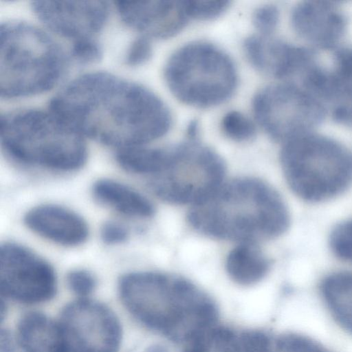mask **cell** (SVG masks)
I'll return each instance as SVG.
<instances>
[{"label": "cell", "instance_id": "6da1fadb", "mask_svg": "<svg viewBox=\"0 0 352 352\" xmlns=\"http://www.w3.org/2000/svg\"><path fill=\"white\" fill-rule=\"evenodd\" d=\"M49 109L84 138L118 150L146 145L166 134L172 124L169 109L155 94L105 72L76 78Z\"/></svg>", "mask_w": 352, "mask_h": 352}, {"label": "cell", "instance_id": "7a4b0ae2", "mask_svg": "<svg viewBox=\"0 0 352 352\" xmlns=\"http://www.w3.org/2000/svg\"><path fill=\"white\" fill-rule=\"evenodd\" d=\"M122 301L141 323L172 342L188 343L215 326L216 303L190 280L158 272L123 275Z\"/></svg>", "mask_w": 352, "mask_h": 352}, {"label": "cell", "instance_id": "3957f363", "mask_svg": "<svg viewBox=\"0 0 352 352\" xmlns=\"http://www.w3.org/2000/svg\"><path fill=\"white\" fill-rule=\"evenodd\" d=\"M187 219L207 236L241 243L276 238L289 225V211L278 192L263 180L246 177L223 182L192 206Z\"/></svg>", "mask_w": 352, "mask_h": 352}, {"label": "cell", "instance_id": "277c9868", "mask_svg": "<svg viewBox=\"0 0 352 352\" xmlns=\"http://www.w3.org/2000/svg\"><path fill=\"white\" fill-rule=\"evenodd\" d=\"M1 146L19 165L72 172L87 161L84 137L50 109H27L1 118Z\"/></svg>", "mask_w": 352, "mask_h": 352}, {"label": "cell", "instance_id": "5b68a950", "mask_svg": "<svg viewBox=\"0 0 352 352\" xmlns=\"http://www.w3.org/2000/svg\"><path fill=\"white\" fill-rule=\"evenodd\" d=\"M0 93L16 98L45 92L56 85L65 56L45 32L28 23L10 21L0 28Z\"/></svg>", "mask_w": 352, "mask_h": 352}, {"label": "cell", "instance_id": "8992f818", "mask_svg": "<svg viewBox=\"0 0 352 352\" xmlns=\"http://www.w3.org/2000/svg\"><path fill=\"white\" fill-rule=\"evenodd\" d=\"M280 164L292 190L311 202L330 199L352 184V151L312 133L283 143Z\"/></svg>", "mask_w": 352, "mask_h": 352}, {"label": "cell", "instance_id": "52a82bcc", "mask_svg": "<svg viewBox=\"0 0 352 352\" xmlns=\"http://www.w3.org/2000/svg\"><path fill=\"white\" fill-rule=\"evenodd\" d=\"M164 77L175 97L198 108L223 103L232 95L237 84L236 70L230 56L203 41L177 50L167 61Z\"/></svg>", "mask_w": 352, "mask_h": 352}, {"label": "cell", "instance_id": "ba28073f", "mask_svg": "<svg viewBox=\"0 0 352 352\" xmlns=\"http://www.w3.org/2000/svg\"><path fill=\"white\" fill-rule=\"evenodd\" d=\"M170 149L165 168L148 182L161 200L194 206L209 198L223 183L225 163L212 148L189 140Z\"/></svg>", "mask_w": 352, "mask_h": 352}, {"label": "cell", "instance_id": "9c48e42d", "mask_svg": "<svg viewBox=\"0 0 352 352\" xmlns=\"http://www.w3.org/2000/svg\"><path fill=\"white\" fill-rule=\"evenodd\" d=\"M252 104L258 123L268 135L283 143L311 133L327 109L307 89L287 82L261 89Z\"/></svg>", "mask_w": 352, "mask_h": 352}, {"label": "cell", "instance_id": "30bf717a", "mask_svg": "<svg viewBox=\"0 0 352 352\" xmlns=\"http://www.w3.org/2000/svg\"><path fill=\"white\" fill-rule=\"evenodd\" d=\"M67 352H118L120 323L114 313L98 302L80 298L69 304L58 322Z\"/></svg>", "mask_w": 352, "mask_h": 352}, {"label": "cell", "instance_id": "8fae6325", "mask_svg": "<svg viewBox=\"0 0 352 352\" xmlns=\"http://www.w3.org/2000/svg\"><path fill=\"white\" fill-rule=\"evenodd\" d=\"M0 288L14 300L43 302L54 297L56 277L52 266L28 248L6 242L0 248Z\"/></svg>", "mask_w": 352, "mask_h": 352}, {"label": "cell", "instance_id": "7c38bea8", "mask_svg": "<svg viewBox=\"0 0 352 352\" xmlns=\"http://www.w3.org/2000/svg\"><path fill=\"white\" fill-rule=\"evenodd\" d=\"M32 7L47 28L73 41L93 38L109 13L107 3L102 1H35Z\"/></svg>", "mask_w": 352, "mask_h": 352}, {"label": "cell", "instance_id": "4fadbf2b", "mask_svg": "<svg viewBox=\"0 0 352 352\" xmlns=\"http://www.w3.org/2000/svg\"><path fill=\"white\" fill-rule=\"evenodd\" d=\"M243 50L256 69L283 82L300 83L316 64L308 50L268 36H250L243 43Z\"/></svg>", "mask_w": 352, "mask_h": 352}, {"label": "cell", "instance_id": "5bb4252c", "mask_svg": "<svg viewBox=\"0 0 352 352\" xmlns=\"http://www.w3.org/2000/svg\"><path fill=\"white\" fill-rule=\"evenodd\" d=\"M115 4L122 21L146 37H172L190 20L185 1H118Z\"/></svg>", "mask_w": 352, "mask_h": 352}, {"label": "cell", "instance_id": "9a60e30c", "mask_svg": "<svg viewBox=\"0 0 352 352\" xmlns=\"http://www.w3.org/2000/svg\"><path fill=\"white\" fill-rule=\"evenodd\" d=\"M23 220L32 232L60 245H79L89 236L85 220L76 212L58 205L35 206L27 212Z\"/></svg>", "mask_w": 352, "mask_h": 352}, {"label": "cell", "instance_id": "2e32d148", "mask_svg": "<svg viewBox=\"0 0 352 352\" xmlns=\"http://www.w3.org/2000/svg\"><path fill=\"white\" fill-rule=\"evenodd\" d=\"M295 32L316 47L331 48L341 38L344 19L341 12L331 3L323 1H304L292 13Z\"/></svg>", "mask_w": 352, "mask_h": 352}, {"label": "cell", "instance_id": "e0dca14e", "mask_svg": "<svg viewBox=\"0 0 352 352\" xmlns=\"http://www.w3.org/2000/svg\"><path fill=\"white\" fill-rule=\"evenodd\" d=\"M272 341L258 330L214 326L186 343L183 352H271Z\"/></svg>", "mask_w": 352, "mask_h": 352}, {"label": "cell", "instance_id": "ac0fdd59", "mask_svg": "<svg viewBox=\"0 0 352 352\" xmlns=\"http://www.w3.org/2000/svg\"><path fill=\"white\" fill-rule=\"evenodd\" d=\"M332 69H325L322 100L338 122L352 127V51L336 56Z\"/></svg>", "mask_w": 352, "mask_h": 352}, {"label": "cell", "instance_id": "d6986e66", "mask_svg": "<svg viewBox=\"0 0 352 352\" xmlns=\"http://www.w3.org/2000/svg\"><path fill=\"white\" fill-rule=\"evenodd\" d=\"M92 195L101 204L123 215L138 219L151 217L155 212L152 203L132 188L110 179L96 181Z\"/></svg>", "mask_w": 352, "mask_h": 352}, {"label": "cell", "instance_id": "ffe728a7", "mask_svg": "<svg viewBox=\"0 0 352 352\" xmlns=\"http://www.w3.org/2000/svg\"><path fill=\"white\" fill-rule=\"evenodd\" d=\"M17 341L25 352H67L58 322L39 312L22 317Z\"/></svg>", "mask_w": 352, "mask_h": 352}, {"label": "cell", "instance_id": "44dd1931", "mask_svg": "<svg viewBox=\"0 0 352 352\" xmlns=\"http://www.w3.org/2000/svg\"><path fill=\"white\" fill-rule=\"evenodd\" d=\"M269 269V261L254 243H241L230 251L226 260L229 277L243 286L258 283Z\"/></svg>", "mask_w": 352, "mask_h": 352}, {"label": "cell", "instance_id": "7402d4cb", "mask_svg": "<svg viewBox=\"0 0 352 352\" xmlns=\"http://www.w3.org/2000/svg\"><path fill=\"white\" fill-rule=\"evenodd\" d=\"M321 292L333 318L352 334V273L329 275L322 283Z\"/></svg>", "mask_w": 352, "mask_h": 352}, {"label": "cell", "instance_id": "603a6c76", "mask_svg": "<svg viewBox=\"0 0 352 352\" xmlns=\"http://www.w3.org/2000/svg\"><path fill=\"white\" fill-rule=\"evenodd\" d=\"M170 157V148H153L146 145L118 150L116 160L125 171L148 178L161 172Z\"/></svg>", "mask_w": 352, "mask_h": 352}, {"label": "cell", "instance_id": "cb8c5ba5", "mask_svg": "<svg viewBox=\"0 0 352 352\" xmlns=\"http://www.w3.org/2000/svg\"><path fill=\"white\" fill-rule=\"evenodd\" d=\"M221 127L228 138L236 142L248 141L256 133L254 123L246 116L236 111H230L223 117Z\"/></svg>", "mask_w": 352, "mask_h": 352}, {"label": "cell", "instance_id": "d4e9b609", "mask_svg": "<svg viewBox=\"0 0 352 352\" xmlns=\"http://www.w3.org/2000/svg\"><path fill=\"white\" fill-rule=\"evenodd\" d=\"M271 352H327L308 338L287 333L272 342Z\"/></svg>", "mask_w": 352, "mask_h": 352}, {"label": "cell", "instance_id": "484cf974", "mask_svg": "<svg viewBox=\"0 0 352 352\" xmlns=\"http://www.w3.org/2000/svg\"><path fill=\"white\" fill-rule=\"evenodd\" d=\"M330 245L338 257L352 262V219L334 228L330 236Z\"/></svg>", "mask_w": 352, "mask_h": 352}, {"label": "cell", "instance_id": "4316f807", "mask_svg": "<svg viewBox=\"0 0 352 352\" xmlns=\"http://www.w3.org/2000/svg\"><path fill=\"white\" fill-rule=\"evenodd\" d=\"M190 19L210 20L221 15L230 4L228 1H185Z\"/></svg>", "mask_w": 352, "mask_h": 352}, {"label": "cell", "instance_id": "83f0119b", "mask_svg": "<svg viewBox=\"0 0 352 352\" xmlns=\"http://www.w3.org/2000/svg\"><path fill=\"white\" fill-rule=\"evenodd\" d=\"M71 56L78 63H94L100 59L102 49L94 38H82L73 41Z\"/></svg>", "mask_w": 352, "mask_h": 352}, {"label": "cell", "instance_id": "f1b7e54d", "mask_svg": "<svg viewBox=\"0 0 352 352\" xmlns=\"http://www.w3.org/2000/svg\"><path fill=\"white\" fill-rule=\"evenodd\" d=\"M279 20V12L272 5L258 8L253 14L252 21L255 28L264 36H269L276 29Z\"/></svg>", "mask_w": 352, "mask_h": 352}, {"label": "cell", "instance_id": "f546056e", "mask_svg": "<svg viewBox=\"0 0 352 352\" xmlns=\"http://www.w3.org/2000/svg\"><path fill=\"white\" fill-rule=\"evenodd\" d=\"M69 288L80 298H87L95 289L96 280L94 275L85 270H74L66 278Z\"/></svg>", "mask_w": 352, "mask_h": 352}, {"label": "cell", "instance_id": "4dcf8cb0", "mask_svg": "<svg viewBox=\"0 0 352 352\" xmlns=\"http://www.w3.org/2000/svg\"><path fill=\"white\" fill-rule=\"evenodd\" d=\"M152 55V45L148 37L142 36L129 45L124 60L127 65L138 66L148 60Z\"/></svg>", "mask_w": 352, "mask_h": 352}, {"label": "cell", "instance_id": "1f68e13d", "mask_svg": "<svg viewBox=\"0 0 352 352\" xmlns=\"http://www.w3.org/2000/svg\"><path fill=\"white\" fill-rule=\"evenodd\" d=\"M100 237L108 245L121 244L126 241L129 232L126 228L115 221H107L100 228Z\"/></svg>", "mask_w": 352, "mask_h": 352}, {"label": "cell", "instance_id": "d6a6232c", "mask_svg": "<svg viewBox=\"0 0 352 352\" xmlns=\"http://www.w3.org/2000/svg\"><path fill=\"white\" fill-rule=\"evenodd\" d=\"M1 352H13L12 338L8 332L1 331Z\"/></svg>", "mask_w": 352, "mask_h": 352}, {"label": "cell", "instance_id": "836d02e7", "mask_svg": "<svg viewBox=\"0 0 352 352\" xmlns=\"http://www.w3.org/2000/svg\"><path fill=\"white\" fill-rule=\"evenodd\" d=\"M147 352H168V351L162 346L154 345L148 349Z\"/></svg>", "mask_w": 352, "mask_h": 352}]
</instances>
